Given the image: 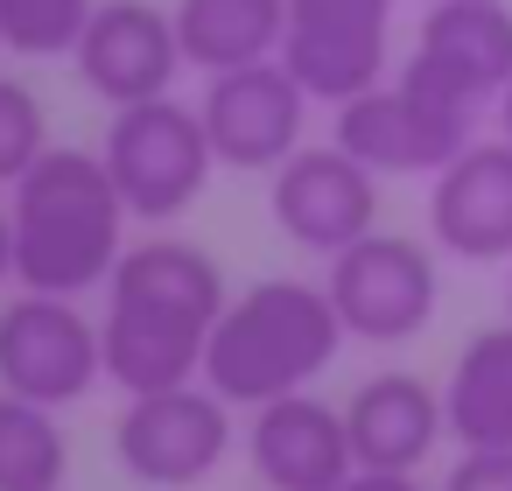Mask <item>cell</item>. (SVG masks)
I'll list each match as a JSON object with an SVG mask.
<instances>
[{
	"mask_svg": "<svg viewBox=\"0 0 512 491\" xmlns=\"http://www.w3.org/2000/svg\"><path fill=\"white\" fill-rule=\"evenodd\" d=\"M106 309H99V351H106V379L134 400V393H162V386H190L204 379V351L211 330L232 302L225 267L190 246V239H141L120 253V267L106 274Z\"/></svg>",
	"mask_w": 512,
	"mask_h": 491,
	"instance_id": "cell-1",
	"label": "cell"
},
{
	"mask_svg": "<svg viewBox=\"0 0 512 491\" xmlns=\"http://www.w3.org/2000/svg\"><path fill=\"white\" fill-rule=\"evenodd\" d=\"M15 288L92 295L127 253V204L92 148H43L36 169L8 190Z\"/></svg>",
	"mask_w": 512,
	"mask_h": 491,
	"instance_id": "cell-2",
	"label": "cell"
},
{
	"mask_svg": "<svg viewBox=\"0 0 512 491\" xmlns=\"http://www.w3.org/2000/svg\"><path fill=\"white\" fill-rule=\"evenodd\" d=\"M344 351V323L323 295V281H253L225 302L211 351H204V386L232 407H267L281 393H309Z\"/></svg>",
	"mask_w": 512,
	"mask_h": 491,
	"instance_id": "cell-3",
	"label": "cell"
},
{
	"mask_svg": "<svg viewBox=\"0 0 512 491\" xmlns=\"http://www.w3.org/2000/svg\"><path fill=\"white\" fill-rule=\"evenodd\" d=\"M99 162H106L127 218H141V225H176L204 197V183L218 169L197 106H183L176 92L141 99V106H113V127L99 141Z\"/></svg>",
	"mask_w": 512,
	"mask_h": 491,
	"instance_id": "cell-4",
	"label": "cell"
},
{
	"mask_svg": "<svg viewBox=\"0 0 512 491\" xmlns=\"http://www.w3.org/2000/svg\"><path fill=\"white\" fill-rule=\"evenodd\" d=\"M393 85L456 120H484L512 85V0H428Z\"/></svg>",
	"mask_w": 512,
	"mask_h": 491,
	"instance_id": "cell-5",
	"label": "cell"
},
{
	"mask_svg": "<svg viewBox=\"0 0 512 491\" xmlns=\"http://www.w3.org/2000/svg\"><path fill=\"white\" fill-rule=\"evenodd\" d=\"M323 295H330L344 337H358V344H407V337H421L435 323V302H442L435 246H421L407 232H365L344 253H330Z\"/></svg>",
	"mask_w": 512,
	"mask_h": 491,
	"instance_id": "cell-6",
	"label": "cell"
},
{
	"mask_svg": "<svg viewBox=\"0 0 512 491\" xmlns=\"http://www.w3.org/2000/svg\"><path fill=\"white\" fill-rule=\"evenodd\" d=\"M232 400H218L204 379L134 393L113 421V456L148 491H190L232 456Z\"/></svg>",
	"mask_w": 512,
	"mask_h": 491,
	"instance_id": "cell-7",
	"label": "cell"
},
{
	"mask_svg": "<svg viewBox=\"0 0 512 491\" xmlns=\"http://www.w3.org/2000/svg\"><path fill=\"white\" fill-rule=\"evenodd\" d=\"M99 379V316H85L78 295L15 288L0 302V393H22L36 407H78Z\"/></svg>",
	"mask_w": 512,
	"mask_h": 491,
	"instance_id": "cell-8",
	"label": "cell"
},
{
	"mask_svg": "<svg viewBox=\"0 0 512 491\" xmlns=\"http://www.w3.org/2000/svg\"><path fill=\"white\" fill-rule=\"evenodd\" d=\"M393 8L400 0H288L281 64L309 92V106H344L372 85H386L393 57Z\"/></svg>",
	"mask_w": 512,
	"mask_h": 491,
	"instance_id": "cell-9",
	"label": "cell"
},
{
	"mask_svg": "<svg viewBox=\"0 0 512 491\" xmlns=\"http://www.w3.org/2000/svg\"><path fill=\"white\" fill-rule=\"evenodd\" d=\"M197 120H204V134H211L218 169L274 176V169L302 148L309 92L288 78L281 57H267V64H246V71H218V78H204Z\"/></svg>",
	"mask_w": 512,
	"mask_h": 491,
	"instance_id": "cell-10",
	"label": "cell"
},
{
	"mask_svg": "<svg viewBox=\"0 0 512 491\" xmlns=\"http://www.w3.org/2000/svg\"><path fill=\"white\" fill-rule=\"evenodd\" d=\"M267 211H274V225H281L288 246L330 260L351 239L379 232V176L365 162H351L337 141L330 148H295L267 176Z\"/></svg>",
	"mask_w": 512,
	"mask_h": 491,
	"instance_id": "cell-11",
	"label": "cell"
},
{
	"mask_svg": "<svg viewBox=\"0 0 512 491\" xmlns=\"http://www.w3.org/2000/svg\"><path fill=\"white\" fill-rule=\"evenodd\" d=\"M330 141L351 162H365L372 176H435L442 162H456L477 141V120H456V113H442V106H428L386 78V85L337 106Z\"/></svg>",
	"mask_w": 512,
	"mask_h": 491,
	"instance_id": "cell-12",
	"label": "cell"
},
{
	"mask_svg": "<svg viewBox=\"0 0 512 491\" xmlns=\"http://www.w3.org/2000/svg\"><path fill=\"white\" fill-rule=\"evenodd\" d=\"M71 64L106 106H141V99H162L176 85L183 43H176L169 8H155V0H99Z\"/></svg>",
	"mask_w": 512,
	"mask_h": 491,
	"instance_id": "cell-13",
	"label": "cell"
},
{
	"mask_svg": "<svg viewBox=\"0 0 512 491\" xmlns=\"http://www.w3.org/2000/svg\"><path fill=\"white\" fill-rule=\"evenodd\" d=\"M428 239L449 260H512V141H470L428 176Z\"/></svg>",
	"mask_w": 512,
	"mask_h": 491,
	"instance_id": "cell-14",
	"label": "cell"
},
{
	"mask_svg": "<svg viewBox=\"0 0 512 491\" xmlns=\"http://www.w3.org/2000/svg\"><path fill=\"white\" fill-rule=\"evenodd\" d=\"M246 463L267 491H337L358 470L351 435H344V407H330L316 393H281V400L253 407Z\"/></svg>",
	"mask_w": 512,
	"mask_h": 491,
	"instance_id": "cell-15",
	"label": "cell"
},
{
	"mask_svg": "<svg viewBox=\"0 0 512 491\" xmlns=\"http://www.w3.org/2000/svg\"><path fill=\"white\" fill-rule=\"evenodd\" d=\"M344 435H351L358 470H421L435 456V442L449 435L442 386H428L414 372H372L344 400Z\"/></svg>",
	"mask_w": 512,
	"mask_h": 491,
	"instance_id": "cell-16",
	"label": "cell"
},
{
	"mask_svg": "<svg viewBox=\"0 0 512 491\" xmlns=\"http://www.w3.org/2000/svg\"><path fill=\"white\" fill-rule=\"evenodd\" d=\"M442 421L456 449H512V323H491L456 351L442 379Z\"/></svg>",
	"mask_w": 512,
	"mask_h": 491,
	"instance_id": "cell-17",
	"label": "cell"
},
{
	"mask_svg": "<svg viewBox=\"0 0 512 491\" xmlns=\"http://www.w3.org/2000/svg\"><path fill=\"white\" fill-rule=\"evenodd\" d=\"M169 22H176L183 64L218 78V71H246V64L281 57L288 0H176Z\"/></svg>",
	"mask_w": 512,
	"mask_h": 491,
	"instance_id": "cell-18",
	"label": "cell"
},
{
	"mask_svg": "<svg viewBox=\"0 0 512 491\" xmlns=\"http://www.w3.org/2000/svg\"><path fill=\"white\" fill-rule=\"evenodd\" d=\"M64 477H71V442L57 428V407L0 393V491H64Z\"/></svg>",
	"mask_w": 512,
	"mask_h": 491,
	"instance_id": "cell-19",
	"label": "cell"
},
{
	"mask_svg": "<svg viewBox=\"0 0 512 491\" xmlns=\"http://www.w3.org/2000/svg\"><path fill=\"white\" fill-rule=\"evenodd\" d=\"M99 0H0V50L15 57H71Z\"/></svg>",
	"mask_w": 512,
	"mask_h": 491,
	"instance_id": "cell-20",
	"label": "cell"
},
{
	"mask_svg": "<svg viewBox=\"0 0 512 491\" xmlns=\"http://www.w3.org/2000/svg\"><path fill=\"white\" fill-rule=\"evenodd\" d=\"M50 148V113L22 78H0V190H15Z\"/></svg>",
	"mask_w": 512,
	"mask_h": 491,
	"instance_id": "cell-21",
	"label": "cell"
},
{
	"mask_svg": "<svg viewBox=\"0 0 512 491\" xmlns=\"http://www.w3.org/2000/svg\"><path fill=\"white\" fill-rule=\"evenodd\" d=\"M435 491H512V449H463Z\"/></svg>",
	"mask_w": 512,
	"mask_h": 491,
	"instance_id": "cell-22",
	"label": "cell"
},
{
	"mask_svg": "<svg viewBox=\"0 0 512 491\" xmlns=\"http://www.w3.org/2000/svg\"><path fill=\"white\" fill-rule=\"evenodd\" d=\"M337 491H428L414 470H351Z\"/></svg>",
	"mask_w": 512,
	"mask_h": 491,
	"instance_id": "cell-23",
	"label": "cell"
},
{
	"mask_svg": "<svg viewBox=\"0 0 512 491\" xmlns=\"http://www.w3.org/2000/svg\"><path fill=\"white\" fill-rule=\"evenodd\" d=\"M15 281V232H8V204H0V288Z\"/></svg>",
	"mask_w": 512,
	"mask_h": 491,
	"instance_id": "cell-24",
	"label": "cell"
},
{
	"mask_svg": "<svg viewBox=\"0 0 512 491\" xmlns=\"http://www.w3.org/2000/svg\"><path fill=\"white\" fill-rule=\"evenodd\" d=\"M491 113H498V141H512V85L498 92V106H491Z\"/></svg>",
	"mask_w": 512,
	"mask_h": 491,
	"instance_id": "cell-25",
	"label": "cell"
},
{
	"mask_svg": "<svg viewBox=\"0 0 512 491\" xmlns=\"http://www.w3.org/2000/svg\"><path fill=\"white\" fill-rule=\"evenodd\" d=\"M505 323H512V281H505Z\"/></svg>",
	"mask_w": 512,
	"mask_h": 491,
	"instance_id": "cell-26",
	"label": "cell"
}]
</instances>
